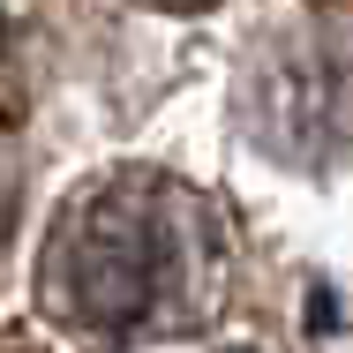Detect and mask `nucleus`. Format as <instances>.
<instances>
[{"label": "nucleus", "instance_id": "39448f33", "mask_svg": "<svg viewBox=\"0 0 353 353\" xmlns=\"http://www.w3.org/2000/svg\"><path fill=\"white\" fill-rule=\"evenodd\" d=\"M323 8H339V15H346V8H353V0H323Z\"/></svg>", "mask_w": 353, "mask_h": 353}, {"label": "nucleus", "instance_id": "f03ea898", "mask_svg": "<svg viewBox=\"0 0 353 353\" xmlns=\"http://www.w3.org/2000/svg\"><path fill=\"white\" fill-rule=\"evenodd\" d=\"M233 113L263 158L323 173L353 158V15H308L271 30L233 90Z\"/></svg>", "mask_w": 353, "mask_h": 353}, {"label": "nucleus", "instance_id": "20e7f679", "mask_svg": "<svg viewBox=\"0 0 353 353\" xmlns=\"http://www.w3.org/2000/svg\"><path fill=\"white\" fill-rule=\"evenodd\" d=\"M8 225H15V188H8V173H0V248H8Z\"/></svg>", "mask_w": 353, "mask_h": 353}, {"label": "nucleus", "instance_id": "f257e3e1", "mask_svg": "<svg viewBox=\"0 0 353 353\" xmlns=\"http://www.w3.org/2000/svg\"><path fill=\"white\" fill-rule=\"evenodd\" d=\"M233 233L165 165H113L68 188L38 248V308L83 346H150L211 316Z\"/></svg>", "mask_w": 353, "mask_h": 353}, {"label": "nucleus", "instance_id": "7ed1b4c3", "mask_svg": "<svg viewBox=\"0 0 353 353\" xmlns=\"http://www.w3.org/2000/svg\"><path fill=\"white\" fill-rule=\"evenodd\" d=\"M143 8H158V15H211L225 0H143Z\"/></svg>", "mask_w": 353, "mask_h": 353}]
</instances>
